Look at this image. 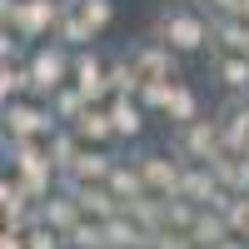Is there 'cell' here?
I'll use <instances>...</instances> for the list:
<instances>
[{
	"label": "cell",
	"mask_w": 249,
	"mask_h": 249,
	"mask_svg": "<svg viewBox=\"0 0 249 249\" xmlns=\"http://www.w3.org/2000/svg\"><path fill=\"white\" fill-rule=\"evenodd\" d=\"M150 35L164 40V45L179 50V55H204V50H214V20L204 15L199 5H164V10L155 15Z\"/></svg>",
	"instance_id": "obj_1"
},
{
	"label": "cell",
	"mask_w": 249,
	"mask_h": 249,
	"mask_svg": "<svg viewBox=\"0 0 249 249\" xmlns=\"http://www.w3.org/2000/svg\"><path fill=\"white\" fill-rule=\"evenodd\" d=\"M65 15V0H0V25L15 30L20 40H55V25Z\"/></svg>",
	"instance_id": "obj_2"
},
{
	"label": "cell",
	"mask_w": 249,
	"mask_h": 249,
	"mask_svg": "<svg viewBox=\"0 0 249 249\" xmlns=\"http://www.w3.org/2000/svg\"><path fill=\"white\" fill-rule=\"evenodd\" d=\"M30 80H35V100H50L55 90L70 85V70H75V50L60 45V40H40L30 45Z\"/></svg>",
	"instance_id": "obj_3"
},
{
	"label": "cell",
	"mask_w": 249,
	"mask_h": 249,
	"mask_svg": "<svg viewBox=\"0 0 249 249\" xmlns=\"http://www.w3.org/2000/svg\"><path fill=\"white\" fill-rule=\"evenodd\" d=\"M60 130V120L50 110V100H10L0 105V135L5 140H50Z\"/></svg>",
	"instance_id": "obj_4"
},
{
	"label": "cell",
	"mask_w": 249,
	"mask_h": 249,
	"mask_svg": "<svg viewBox=\"0 0 249 249\" xmlns=\"http://www.w3.org/2000/svg\"><path fill=\"white\" fill-rule=\"evenodd\" d=\"M170 150L184 164H210L224 150V124H219V115H199L190 124H179V130H170Z\"/></svg>",
	"instance_id": "obj_5"
},
{
	"label": "cell",
	"mask_w": 249,
	"mask_h": 249,
	"mask_svg": "<svg viewBox=\"0 0 249 249\" xmlns=\"http://www.w3.org/2000/svg\"><path fill=\"white\" fill-rule=\"evenodd\" d=\"M135 164H140L144 184H150V195H164V199H175V195H179V179H184V160L170 150V144H164V150H155V144L135 150Z\"/></svg>",
	"instance_id": "obj_6"
},
{
	"label": "cell",
	"mask_w": 249,
	"mask_h": 249,
	"mask_svg": "<svg viewBox=\"0 0 249 249\" xmlns=\"http://www.w3.org/2000/svg\"><path fill=\"white\" fill-rule=\"evenodd\" d=\"M124 55L135 60L140 80H184V55H179V50H170V45H164V40H155V35L135 40Z\"/></svg>",
	"instance_id": "obj_7"
},
{
	"label": "cell",
	"mask_w": 249,
	"mask_h": 249,
	"mask_svg": "<svg viewBox=\"0 0 249 249\" xmlns=\"http://www.w3.org/2000/svg\"><path fill=\"white\" fill-rule=\"evenodd\" d=\"M70 85L90 100V105H105L110 100V60L100 55L95 45L75 50V70H70Z\"/></svg>",
	"instance_id": "obj_8"
},
{
	"label": "cell",
	"mask_w": 249,
	"mask_h": 249,
	"mask_svg": "<svg viewBox=\"0 0 249 249\" xmlns=\"http://www.w3.org/2000/svg\"><path fill=\"white\" fill-rule=\"evenodd\" d=\"M105 110H110V124H115V140L120 144H140L144 130H150V110L140 105V95H110L105 100Z\"/></svg>",
	"instance_id": "obj_9"
},
{
	"label": "cell",
	"mask_w": 249,
	"mask_h": 249,
	"mask_svg": "<svg viewBox=\"0 0 249 249\" xmlns=\"http://www.w3.org/2000/svg\"><path fill=\"white\" fill-rule=\"evenodd\" d=\"M115 160H120V155L100 150V144H85V150H80V160L70 164L65 175H60V190H75V184H105L110 170H115Z\"/></svg>",
	"instance_id": "obj_10"
},
{
	"label": "cell",
	"mask_w": 249,
	"mask_h": 249,
	"mask_svg": "<svg viewBox=\"0 0 249 249\" xmlns=\"http://www.w3.org/2000/svg\"><path fill=\"white\" fill-rule=\"evenodd\" d=\"M0 219H5V230H20V234L35 224V199L25 195V184L15 175L0 179Z\"/></svg>",
	"instance_id": "obj_11"
},
{
	"label": "cell",
	"mask_w": 249,
	"mask_h": 249,
	"mask_svg": "<svg viewBox=\"0 0 249 249\" xmlns=\"http://www.w3.org/2000/svg\"><path fill=\"white\" fill-rule=\"evenodd\" d=\"M214 115L224 124V150L230 155H249V95H230Z\"/></svg>",
	"instance_id": "obj_12"
},
{
	"label": "cell",
	"mask_w": 249,
	"mask_h": 249,
	"mask_svg": "<svg viewBox=\"0 0 249 249\" xmlns=\"http://www.w3.org/2000/svg\"><path fill=\"white\" fill-rule=\"evenodd\" d=\"M35 219L40 224H50V230H60V234H70L80 219H85V210H80V199L70 195V190H55L50 199H40L35 204Z\"/></svg>",
	"instance_id": "obj_13"
},
{
	"label": "cell",
	"mask_w": 249,
	"mask_h": 249,
	"mask_svg": "<svg viewBox=\"0 0 249 249\" xmlns=\"http://www.w3.org/2000/svg\"><path fill=\"white\" fill-rule=\"evenodd\" d=\"M224 195V184L214 179L210 164H184V179H179V199H195L199 210H214V199Z\"/></svg>",
	"instance_id": "obj_14"
},
{
	"label": "cell",
	"mask_w": 249,
	"mask_h": 249,
	"mask_svg": "<svg viewBox=\"0 0 249 249\" xmlns=\"http://www.w3.org/2000/svg\"><path fill=\"white\" fill-rule=\"evenodd\" d=\"M210 70H214V80H219L224 95H249V55L210 50Z\"/></svg>",
	"instance_id": "obj_15"
},
{
	"label": "cell",
	"mask_w": 249,
	"mask_h": 249,
	"mask_svg": "<svg viewBox=\"0 0 249 249\" xmlns=\"http://www.w3.org/2000/svg\"><path fill=\"white\" fill-rule=\"evenodd\" d=\"M105 184H110V195H115L120 204H135V199L150 195V184H144L135 155H130V160H115V170H110V179H105Z\"/></svg>",
	"instance_id": "obj_16"
},
{
	"label": "cell",
	"mask_w": 249,
	"mask_h": 249,
	"mask_svg": "<svg viewBox=\"0 0 249 249\" xmlns=\"http://www.w3.org/2000/svg\"><path fill=\"white\" fill-rule=\"evenodd\" d=\"M70 195L80 199V210H85V219H100V224H105V219L124 214V204H120V199L110 195V184H75Z\"/></svg>",
	"instance_id": "obj_17"
},
{
	"label": "cell",
	"mask_w": 249,
	"mask_h": 249,
	"mask_svg": "<svg viewBox=\"0 0 249 249\" xmlns=\"http://www.w3.org/2000/svg\"><path fill=\"white\" fill-rule=\"evenodd\" d=\"M70 130H75L80 140H85V144H100V150L120 144V140H115V124H110V110H105V105H90L85 115H80V120L70 124Z\"/></svg>",
	"instance_id": "obj_18"
},
{
	"label": "cell",
	"mask_w": 249,
	"mask_h": 249,
	"mask_svg": "<svg viewBox=\"0 0 249 249\" xmlns=\"http://www.w3.org/2000/svg\"><path fill=\"white\" fill-rule=\"evenodd\" d=\"M199 115H204L199 90L190 85V80H179L175 95H170V105H164V124H170V130H179V124H190V120H199Z\"/></svg>",
	"instance_id": "obj_19"
},
{
	"label": "cell",
	"mask_w": 249,
	"mask_h": 249,
	"mask_svg": "<svg viewBox=\"0 0 249 249\" xmlns=\"http://www.w3.org/2000/svg\"><path fill=\"white\" fill-rule=\"evenodd\" d=\"M190 239H195L199 249H219V244H230V239H234V230H230V219H224L219 210H199Z\"/></svg>",
	"instance_id": "obj_20"
},
{
	"label": "cell",
	"mask_w": 249,
	"mask_h": 249,
	"mask_svg": "<svg viewBox=\"0 0 249 249\" xmlns=\"http://www.w3.org/2000/svg\"><path fill=\"white\" fill-rule=\"evenodd\" d=\"M30 95H35L30 65H25V60H5V65H0V105H10V100H30Z\"/></svg>",
	"instance_id": "obj_21"
},
{
	"label": "cell",
	"mask_w": 249,
	"mask_h": 249,
	"mask_svg": "<svg viewBox=\"0 0 249 249\" xmlns=\"http://www.w3.org/2000/svg\"><path fill=\"white\" fill-rule=\"evenodd\" d=\"M55 40H60V45H70V50H85V45H95L100 35L85 25V15L65 0V15H60V25H55Z\"/></svg>",
	"instance_id": "obj_22"
},
{
	"label": "cell",
	"mask_w": 249,
	"mask_h": 249,
	"mask_svg": "<svg viewBox=\"0 0 249 249\" xmlns=\"http://www.w3.org/2000/svg\"><path fill=\"white\" fill-rule=\"evenodd\" d=\"M45 150H50V164H55L60 175H65L70 164L80 160V150H85V140H80V135L70 130V124H60V130H55V135L45 140Z\"/></svg>",
	"instance_id": "obj_23"
},
{
	"label": "cell",
	"mask_w": 249,
	"mask_h": 249,
	"mask_svg": "<svg viewBox=\"0 0 249 249\" xmlns=\"http://www.w3.org/2000/svg\"><path fill=\"white\" fill-rule=\"evenodd\" d=\"M214 50L249 55V20H214Z\"/></svg>",
	"instance_id": "obj_24"
},
{
	"label": "cell",
	"mask_w": 249,
	"mask_h": 249,
	"mask_svg": "<svg viewBox=\"0 0 249 249\" xmlns=\"http://www.w3.org/2000/svg\"><path fill=\"white\" fill-rule=\"evenodd\" d=\"M140 70H135V60L130 55H115L110 60V95H140Z\"/></svg>",
	"instance_id": "obj_25"
},
{
	"label": "cell",
	"mask_w": 249,
	"mask_h": 249,
	"mask_svg": "<svg viewBox=\"0 0 249 249\" xmlns=\"http://www.w3.org/2000/svg\"><path fill=\"white\" fill-rule=\"evenodd\" d=\"M50 110H55V120H60V124H75L80 115L90 110V100L80 95L75 85H65V90H55V95H50Z\"/></svg>",
	"instance_id": "obj_26"
},
{
	"label": "cell",
	"mask_w": 249,
	"mask_h": 249,
	"mask_svg": "<svg viewBox=\"0 0 249 249\" xmlns=\"http://www.w3.org/2000/svg\"><path fill=\"white\" fill-rule=\"evenodd\" d=\"M70 5L85 15V25H90L95 35H105V30L115 25V0H70Z\"/></svg>",
	"instance_id": "obj_27"
},
{
	"label": "cell",
	"mask_w": 249,
	"mask_h": 249,
	"mask_svg": "<svg viewBox=\"0 0 249 249\" xmlns=\"http://www.w3.org/2000/svg\"><path fill=\"white\" fill-rule=\"evenodd\" d=\"M175 85H179V80H144V85H140V105L150 110L155 120H164V105H170Z\"/></svg>",
	"instance_id": "obj_28"
},
{
	"label": "cell",
	"mask_w": 249,
	"mask_h": 249,
	"mask_svg": "<svg viewBox=\"0 0 249 249\" xmlns=\"http://www.w3.org/2000/svg\"><path fill=\"white\" fill-rule=\"evenodd\" d=\"M65 244L70 249H110L105 244V224H100V219H80L75 230L65 234Z\"/></svg>",
	"instance_id": "obj_29"
},
{
	"label": "cell",
	"mask_w": 249,
	"mask_h": 249,
	"mask_svg": "<svg viewBox=\"0 0 249 249\" xmlns=\"http://www.w3.org/2000/svg\"><path fill=\"white\" fill-rule=\"evenodd\" d=\"M164 204H170V230H184V234H190L195 230V219H199V204L195 199H164Z\"/></svg>",
	"instance_id": "obj_30"
},
{
	"label": "cell",
	"mask_w": 249,
	"mask_h": 249,
	"mask_svg": "<svg viewBox=\"0 0 249 249\" xmlns=\"http://www.w3.org/2000/svg\"><path fill=\"white\" fill-rule=\"evenodd\" d=\"M25 244H30V249H70V244H65V234L50 230V224H40V219L25 230Z\"/></svg>",
	"instance_id": "obj_31"
},
{
	"label": "cell",
	"mask_w": 249,
	"mask_h": 249,
	"mask_svg": "<svg viewBox=\"0 0 249 249\" xmlns=\"http://www.w3.org/2000/svg\"><path fill=\"white\" fill-rule=\"evenodd\" d=\"M244 5L249 0H199V10L210 20H244Z\"/></svg>",
	"instance_id": "obj_32"
},
{
	"label": "cell",
	"mask_w": 249,
	"mask_h": 249,
	"mask_svg": "<svg viewBox=\"0 0 249 249\" xmlns=\"http://www.w3.org/2000/svg\"><path fill=\"white\" fill-rule=\"evenodd\" d=\"M150 249H199V244L184 234V230H170V224H164V230L150 234Z\"/></svg>",
	"instance_id": "obj_33"
},
{
	"label": "cell",
	"mask_w": 249,
	"mask_h": 249,
	"mask_svg": "<svg viewBox=\"0 0 249 249\" xmlns=\"http://www.w3.org/2000/svg\"><path fill=\"white\" fill-rule=\"evenodd\" d=\"M230 230H234V239H249V195H239L234 204H230Z\"/></svg>",
	"instance_id": "obj_34"
},
{
	"label": "cell",
	"mask_w": 249,
	"mask_h": 249,
	"mask_svg": "<svg viewBox=\"0 0 249 249\" xmlns=\"http://www.w3.org/2000/svg\"><path fill=\"white\" fill-rule=\"evenodd\" d=\"M0 249H30L20 230H0Z\"/></svg>",
	"instance_id": "obj_35"
},
{
	"label": "cell",
	"mask_w": 249,
	"mask_h": 249,
	"mask_svg": "<svg viewBox=\"0 0 249 249\" xmlns=\"http://www.w3.org/2000/svg\"><path fill=\"white\" fill-rule=\"evenodd\" d=\"M219 249H249V239H230V244H219Z\"/></svg>",
	"instance_id": "obj_36"
},
{
	"label": "cell",
	"mask_w": 249,
	"mask_h": 249,
	"mask_svg": "<svg viewBox=\"0 0 249 249\" xmlns=\"http://www.w3.org/2000/svg\"><path fill=\"white\" fill-rule=\"evenodd\" d=\"M164 5H199V0H164Z\"/></svg>",
	"instance_id": "obj_37"
},
{
	"label": "cell",
	"mask_w": 249,
	"mask_h": 249,
	"mask_svg": "<svg viewBox=\"0 0 249 249\" xmlns=\"http://www.w3.org/2000/svg\"><path fill=\"white\" fill-rule=\"evenodd\" d=\"M244 20H249V5H244Z\"/></svg>",
	"instance_id": "obj_38"
},
{
	"label": "cell",
	"mask_w": 249,
	"mask_h": 249,
	"mask_svg": "<svg viewBox=\"0 0 249 249\" xmlns=\"http://www.w3.org/2000/svg\"><path fill=\"white\" fill-rule=\"evenodd\" d=\"M144 249H150V244H144Z\"/></svg>",
	"instance_id": "obj_39"
}]
</instances>
